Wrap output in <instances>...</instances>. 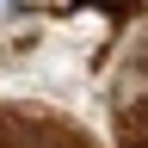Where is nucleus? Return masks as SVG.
Wrapping results in <instances>:
<instances>
[{
  "mask_svg": "<svg viewBox=\"0 0 148 148\" xmlns=\"http://www.w3.org/2000/svg\"><path fill=\"white\" fill-rule=\"evenodd\" d=\"M130 148H148V111L136 117V130H130Z\"/></svg>",
  "mask_w": 148,
  "mask_h": 148,
  "instance_id": "1",
  "label": "nucleus"
}]
</instances>
